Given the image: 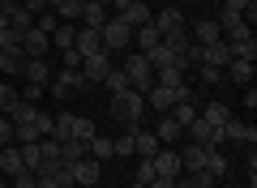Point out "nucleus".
I'll return each mask as SVG.
<instances>
[{"instance_id":"nucleus-1","label":"nucleus","mask_w":257,"mask_h":188,"mask_svg":"<svg viewBox=\"0 0 257 188\" xmlns=\"http://www.w3.org/2000/svg\"><path fill=\"white\" fill-rule=\"evenodd\" d=\"M111 120H120V124H138L142 111H146V94H138V90H120V94H111Z\"/></svg>"},{"instance_id":"nucleus-2","label":"nucleus","mask_w":257,"mask_h":188,"mask_svg":"<svg viewBox=\"0 0 257 188\" xmlns=\"http://www.w3.org/2000/svg\"><path fill=\"white\" fill-rule=\"evenodd\" d=\"M184 137H189L193 145H210V150H219L227 137H223V124H210V120H202V116H193L189 124H184Z\"/></svg>"},{"instance_id":"nucleus-3","label":"nucleus","mask_w":257,"mask_h":188,"mask_svg":"<svg viewBox=\"0 0 257 188\" xmlns=\"http://www.w3.org/2000/svg\"><path fill=\"white\" fill-rule=\"evenodd\" d=\"M99 39H103V52H124V47L133 43V26H128L124 18H107L103 30H99Z\"/></svg>"},{"instance_id":"nucleus-4","label":"nucleus","mask_w":257,"mask_h":188,"mask_svg":"<svg viewBox=\"0 0 257 188\" xmlns=\"http://www.w3.org/2000/svg\"><path fill=\"white\" fill-rule=\"evenodd\" d=\"M124 77H128V90H138V94H146L150 86H155V69H150L146 56H133V60H124Z\"/></svg>"},{"instance_id":"nucleus-5","label":"nucleus","mask_w":257,"mask_h":188,"mask_svg":"<svg viewBox=\"0 0 257 188\" xmlns=\"http://www.w3.org/2000/svg\"><path fill=\"white\" fill-rule=\"evenodd\" d=\"M73 90H90V81L82 77V69H64L60 77L52 81V94H56V99H69Z\"/></svg>"},{"instance_id":"nucleus-6","label":"nucleus","mask_w":257,"mask_h":188,"mask_svg":"<svg viewBox=\"0 0 257 188\" xmlns=\"http://www.w3.org/2000/svg\"><path fill=\"white\" fill-rule=\"evenodd\" d=\"M111 69H116V64H111V52H99V56H86V60H82V77L90 81V86H94V81H103Z\"/></svg>"},{"instance_id":"nucleus-7","label":"nucleus","mask_w":257,"mask_h":188,"mask_svg":"<svg viewBox=\"0 0 257 188\" xmlns=\"http://www.w3.org/2000/svg\"><path fill=\"white\" fill-rule=\"evenodd\" d=\"M47 43H52V39H47L39 26H30L26 35H22V56H26V60H43V56H47Z\"/></svg>"},{"instance_id":"nucleus-8","label":"nucleus","mask_w":257,"mask_h":188,"mask_svg":"<svg viewBox=\"0 0 257 188\" xmlns=\"http://www.w3.org/2000/svg\"><path fill=\"white\" fill-rule=\"evenodd\" d=\"M150 162H155V175H163V179H180V154H176V150L159 145V154H155Z\"/></svg>"},{"instance_id":"nucleus-9","label":"nucleus","mask_w":257,"mask_h":188,"mask_svg":"<svg viewBox=\"0 0 257 188\" xmlns=\"http://www.w3.org/2000/svg\"><path fill=\"white\" fill-rule=\"evenodd\" d=\"M206 154H210V145H184L180 150V171H189V175H197V171H206Z\"/></svg>"},{"instance_id":"nucleus-10","label":"nucleus","mask_w":257,"mask_h":188,"mask_svg":"<svg viewBox=\"0 0 257 188\" xmlns=\"http://www.w3.org/2000/svg\"><path fill=\"white\" fill-rule=\"evenodd\" d=\"M99 175H103V162H94L90 154L73 162V184H86V188H94V184H99Z\"/></svg>"},{"instance_id":"nucleus-11","label":"nucleus","mask_w":257,"mask_h":188,"mask_svg":"<svg viewBox=\"0 0 257 188\" xmlns=\"http://www.w3.org/2000/svg\"><path fill=\"white\" fill-rule=\"evenodd\" d=\"M73 52L82 56H99L103 52V39H99V30H90V26H77V39H73Z\"/></svg>"},{"instance_id":"nucleus-12","label":"nucleus","mask_w":257,"mask_h":188,"mask_svg":"<svg viewBox=\"0 0 257 188\" xmlns=\"http://www.w3.org/2000/svg\"><path fill=\"white\" fill-rule=\"evenodd\" d=\"M202 64L227 69V64H231V47H227V39H219V43H206V47H202Z\"/></svg>"},{"instance_id":"nucleus-13","label":"nucleus","mask_w":257,"mask_h":188,"mask_svg":"<svg viewBox=\"0 0 257 188\" xmlns=\"http://www.w3.org/2000/svg\"><path fill=\"white\" fill-rule=\"evenodd\" d=\"M193 43H197V47H206V43H219V39H223V30H219V22H214V18H206V22H193Z\"/></svg>"},{"instance_id":"nucleus-14","label":"nucleus","mask_w":257,"mask_h":188,"mask_svg":"<svg viewBox=\"0 0 257 188\" xmlns=\"http://www.w3.org/2000/svg\"><path fill=\"white\" fill-rule=\"evenodd\" d=\"M223 137H227V141H240V145H253L257 141V128L244 124V120H227V124H223Z\"/></svg>"},{"instance_id":"nucleus-15","label":"nucleus","mask_w":257,"mask_h":188,"mask_svg":"<svg viewBox=\"0 0 257 188\" xmlns=\"http://www.w3.org/2000/svg\"><path fill=\"white\" fill-rule=\"evenodd\" d=\"M82 22L90 30H103V22H107V5H103V0H82Z\"/></svg>"},{"instance_id":"nucleus-16","label":"nucleus","mask_w":257,"mask_h":188,"mask_svg":"<svg viewBox=\"0 0 257 188\" xmlns=\"http://www.w3.org/2000/svg\"><path fill=\"white\" fill-rule=\"evenodd\" d=\"M155 26H159V35H167V30H180V26H184L180 5H167V9H159V13H155Z\"/></svg>"},{"instance_id":"nucleus-17","label":"nucleus","mask_w":257,"mask_h":188,"mask_svg":"<svg viewBox=\"0 0 257 188\" xmlns=\"http://www.w3.org/2000/svg\"><path fill=\"white\" fill-rule=\"evenodd\" d=\"M116 18H124L133 30H142V26H150V22H155V13H150L146 5H124V9H120Z\"/></svg>"},{"instance_id":"nucleus-18","label":"nucleus","mask_w":257,"mask_h":188,"mask_svg":"<svg viewBox=\"0 0 257 188\" xmlns=\"http://www.w3.org/2000/svg\"><path fill=\"white\" fill-rule=\"evenodd\" d=\"M159 43H163V47H167V52H172V56H176V60H180V56H184V52H189V43H193V39H189V30H184V26H180V30H167V35H163V39H159Z\"/></svg>"},{"instance_id":"nucleus-19","label":"nucleus","mask_w":257,"mask_h":188,"mask_svg":"<svg viewBox=\"0 0 257 188\" xmlns=\"http://www.w3.org/2000/svg\"><path fill=\"white\" fill-rule=\"evenodd\" d=\"M133 154H142V158H155V154H159V137L146 133V128H133Z\"/></svg>"},{"instance_id":"nucleus-20","label":"nucleus","mask_w":257,"mask_h":188,"mask_svg":"<svg viewBox=\"0 0 257 188\" xmlns=\"http://www.w3.org/2000/svg\"><path fill=\"white\" fill-rule=\"evenodd\" d=\"M18 171H22V150H18V145H0V175H18Z\"/></svg>"},{"instance_id":"nucleus-21","label":"nucleus","mask_w":257,"mask_h":188,"mask_svg":"<svg viewBox=\"0 0 257 188\" xmlns=\"http://www.w3.org/2000/svg\"><path fill=\"white\" fill-rule=\"evenodd\" d=\"M22 69H26V56L22 52H0V77H22Z\"/></svg>"},{"instance_id":"nucleus-22","label":"nucleus","mask_w":257,"mask_h":188,"mask_svg":"<svg viewBox=\"0 0 257 188\" xmlns=\"http://www.w3.org/2000/svg\"><path fill=\"white\" fill-rule=\"evenodd\" d=\"M9 13V30H18V35H26L30 26H35V13L26 9V5H13V9H5Z\"/></svg>"},{"instance_id":"nucleus-23","label":"nucleus","mask_w":257,"mask_h":188,"mask_svg":"<svg viewBox=\"0 0 257 188\" xmlns=\"http://www.w3.org/2000/svg\"><path fill=\"white\" fill-rule=\"evenodd\" d=\"M73 120L77 116H69V111H60V116H52V141H69V137H73Z\"/></svg>"},{"instance_id":"nucleus-24","label":"nucleus","mask_w":257,"mask_h":188,"mask_svg":"<svg viewBox=\"0 0 257 188\" xmlns=\"http://www.w3.org/2000/svg\"><path fill=\"white\" fill-rule=\"evenodd\" d=\"M35 116H39V103H26V99H18V107L9 111L13 128H22V124H35Z\"/></svg>"},{"instance_id":"nucleus-25","label":"nucleus","mask_w":257,"mask_h":188,"mask_svg":"<svg viewBox=\"0 0 257 188\" xmlns=\"http://www.w3.org/2000/svg\"><path fill=\"white\" fill-rule=\"evenodd\" d=\"M231 60H257V39H227Z\"/></svg>"},{"instance_id":"nucleus-26","label":"nucleus","mask_w":257,"mask_h":188,"mask_svg":"<svg viewBox=\"0 0 257 188\" xmlns=\"http://www.w3.org/2000/svg\"><path fill=\"white\" fill-rule=\"evenodd\" d=\"M77 158H86V141H77V137L60 141V162H64V167H73Z\"/></svg>"},{"instance_id":"nucleus-27","label":"nucleus","mask_w":257,"mask_h":188,"mask_svg":"<svg viewBox=\"0 0 257 188\" xmlns=\"http://www.w3.org/2000/svg\"><path fill=\"white\" fill-rule=\"evenodd\" d=\"M18 150H22V167L39 175V167H43V150H39V141H26V145H18Z\"/></svg>"},{"instance_id":"nucleus-28","label":"nucleus","mask_w":257,"mask_h":188,"mask_svg":"<svg viewBox=\"0 0 257 188\" xmlns=\"http://www.w3.org/2000/svg\"><path fill=\"white\" fill-rule=\"evenodd\" d=\"M223 73H227V77L236 81V86H248V81H253V60H231Z\"/></svg>"},{"instance_id":"nucleus-29","label":"nucleus","mask_w":257,"mask_h":188,"mask_svg":"<svg viewBox=\"0 0 257 188\" xmlns=\"http://www.w3.org/2000/svg\"><path fill=\"white\" fill-rule=\"evenodd\" d=\"M86 154H90L94 162H107V158H111V137H99V133H94L90 141H86Z\"/></svg>"},{"instance_id":"nucleus-30","label":"nucleus","mask_w":257,"mask_h":188,"mask_svg":"<svg viewBox=\"0 0 257 188\" xmlns=\"http://www.w3.org/2000/svg\"><path fill=\"white\" fill-rule=\"evenodd\" d=\"M52 13L64 22V26H73V22L82 18V0H60V5H52Z\"/></svg>"},{"instance_id":"nucleus-31","label":"nucleus","mask_w":257,"mask_h":188,"mask_svg":"<svg viewBox=\"0 0 257 188\" xmlns=\"http://www.w3.org/2000/svg\"><path fill=\"white\" fill-rule=\"evenodd\" d=\"M22 77H26L30 86H47V77H52V73H47V60H26Z\"/></svg>"},{"instance_id":"nucleus-32","label":"nucleus","mask_w":257,"mask_h":188,"mask_svg":"<svg viewBox=\"0 0 257 188\" xmlns=\"http://www.w3.org/2000/svg\"><path fill=\"white\" fill-rule=\"evenodd\" d=\"M180 133H184V128L176 124L172 116H163V120H159V124H155V137H159V145H172V141H176V137H180Z\"/></svg>"},{"instance_id":"nucleus-33","label":"nucleus","mask_w":257,"mask_h":188,"mask_svg":"<svg viewBox=\"0 0 257 188\" xmlns=\"http://www.w3.org/2000/svg\"><path fill=\"white\" fill-rule=\"evenodd\" d=\"M47 39H52V43L60 47V52H69V47H73V39H77V26H64V22H60V26H56Z\"/></svg>"},{"instance_id":"nucleus-34","label":"nucleus","mask_w":257,"mask_h":188,"mask_svg":"<svg viewBox=\"0 0 257 188\" xmlns=\"http://www.w3.org/2000/svg\"><path fill=\"white\" fill-rule=\"evenodd\" d=\"M133 39H138V47H142V52H150V47H159V39H163V35H159V26L150 22V26L133 30Z\"/></svg>"},{"instance_id":"nucleus-35","label":"nucleus","mask_w":257,"mask_h":188,"mask_svg":"<svg viewBox=\"0 0 257 188\" xmlns=\"http://www.w3.org/2000/svg\"><path fill=\"white\" fill-rule=\"evenodd\" d=\"M197 116H202V120H210V124H227V120H231V111H227V103H219V99H214L210 107H206V111H197Z\"/></svg>"},{"instance_id":"nucleus-36","label":"nucleus","mask_w":257,"mask_h":188,"mask_svg":"<svg viewBox=\"0 0 257 188\" xmlns=\"http://www.w3.org/2000/svg\"><path fill=\"white\" fill-rule=\"evenodd\" d=\"M43 175L52 179L56 188H73V167H64V162H60V167H52V171H43Z\"/></svg>"},{"instance_id":"nucleus-37","label":"nucleus","mask_w":257,"mask_h":188,"mask_svg":"<svg viewBox=\"0 0 257 188\" xmlns=\"http://www.w3.org/2000/svg\"><path fill=\"white\" fill-rule=\"evenodd\" d=\"M18 99H22L18 90H13V86H9V81H0V116H9V111H13V107H18Z\"/></svg>"},{"instance_id":"nucleus-38","label":"nucleus","mask_w":257,"mask_h":188,"mask_svg":"<svg viewBox=\"0 0 257 188\" xmlns=\"http://www.w3.org/2000/svg\"><path fill=\"white\" fill-rule=\"evenodd\" d=\"M206 171H210L214 179H219V175H227V158H223L219 150H210V154H206Z\"/></svg>"},{"instance_id":"nucleus-39","label":"nucleus","mask_w":257,"mask_h":188,"mask_svg":"<svg viewBox=\"0 0 257 188\" xmlns=\"http://www.w3.org/2000/svg\"><path fill=\"white\" fill-rule=\"evenodd\" d=\"M167 116H172V120H176V124H180V128H184V124H189V120H193V116H197V107H193V103H176V107H172V111H167Z\"/></svg>"},{"instance_id":"nucleus-40","label":"nucleus","mask_w":257,"mask_h":188,"mask_svg":"<svg viewBox=\"0 0 257 188\" xmlns=\"http://www.w3.org/2000/svg\"><path fill=\"white\" fill-rule=\"evenodd\" d=\"M103 86H107L111 94H120V90H128V77H124V69H111L107 77H103Z\"/></svg>"},{"instance_id":"nucleus-41","label":"nucleus","mask_w":257,"mask_h":188,"mask_svg":"<svg viewBox=\"0 0 257 188\" xmlns=\"http://www.w3.org/2000/svg\"><path fill=\"white\" fill-rule=\"evenodd\" d=\"M111 154H120V158H128V154H133V128H128V133H120L116 141H111Z\"/></svg>"},{"instance_id":"nucleus-42","label":"nucleus","mask_w":257,"mask_h":188,"mask_svg":"<svg viewBox=\"0 0 257 188\" xmlns=\"http://www.w3.org/2000/svg\"><path fill=\"white\" fill-rule=\"evenodd\" d=\"M0 52H22V35L18 30H0Z\"/></svg>"},{"instance_id":"nucleus-43","label":"nucleus","mask_w":257,"mask_h":188,"mask_svg":"<svg viewBox=\"0 0 257 188\" xmlns=\"http://www.w3.org/2000/svg\"><path fill=\"white\" fill-rule=\"evenodd\" d=\"M73 137H77V141H90V137H94V120H73Z\"/></svg>"},{"instance_id":"nucleus-44","label":"nucleus","mask_w":257,"mask_h":188,"mask_svg":"<svg viewBox=\"0 0 257 188\" xmlns=\"http://www.w3.org/2000/svg\"><path fill=\"white\" fill-rule=\"evenodd\" d=\"M150 184H155V162L142 158V167H138V188H150Z\"/></svg>"},{"instance_id":"nucleus-45","label":"nucleus","mask_w":257,"mask_h":188,"mask_svg":"<svg viewBox=\"0 0 257 188\" xmlns=\"http://www.w3.org/2000/svg\"><path fill=\"white\" fill-rule=\"evenodd\" d=\"M35 26H39V30H43V35H52V30H56V26H60V18H56V13H52V9H47V13H39V18H35Z\"/></svg>"},{"instance_id":"nucleus-46","label":"nucleus","mask_w":257,"mask_h":188,"mask_svg":"<svg viewBox=\"0 0 257 188\" xmlns=\"http://www.w3.org/2000/svg\"><path fill=\"white\" fill-rule=\"evenodd\" d=\"M223 77H227L223 69H214V64H202V81H206V86H219Z\"/></svg>"},{"instance_id":"nucleus-47","label":"nucleus","mask_w":257,"mask_h":188,"mask_svg":"<svg viewBox=\"0 0 257 188\" xmlns=\"http://www.w3.org/2000/svg\"><path fill=\"white\" fill-rule=\"evenodd\" d=\"M35 184H39V175H35V171H26V167L13 175V188H35Z\"/></svg>"},{"instance_id":"nucleus-48","label":"nucleus","mask_w":257,"mask_h":188,"mask_svg":"<svg viewBox=\"0 0 257 188\" xmlns=\"http://www.w3.org/2000/svg\"><path fill=\"white\" fill-rule=\"evenodd\" d=\"M0 145H13V120L0 116Z\"/></svg>"},{"instance_id":"nucleus-49","label":"nucleus","mask_w":257,"mask_h":188,"mask_svg":"<svg viewBox=\"0 0 257 188\" xmlns=\"http://www.w3.org/2000/svg\"><path fill=\"white\" fill-rule=\"evenodd\" d=\"M193 179V188H214V175L210 171H197V175H189Z\"/></svg>"},{"instance_id":"nucleus-50","label":"nucleus","mask_w":257,"mask_h":188,"mask_svg":"<svg viewBox=\"0 0 257 188\" xmlns=\"http://www.w3.org/2000/svg\"><path fill=\"white\" fill-rule=\"evenodd\" d=\"M22 99H26V103H39V99H43V86H30V81H26V90H22Z\"/></svg>"},{"instance_id":"nucleus-51","label":"nucleus","mask_w":257,"mask_h":188,"mask_svg":"<svg viewBox=\"0 0 257 188\" xmlns=\"http://www.w3.org/2000/svg\"><path fill=\"white\" fill-rule=\"evenodd\" d=\"M22 5H26V9L35 13V18H39V13H47V0H22Z\"/></svg>"},{"instance_id":"nucleus-52","label":"nucleus","mask_w":257,"mask_h":188,"mask_svg":"<svg viewBox=\"0 0 257 188\" xmlns=\"http://www.w3.org/2000/svg\"><path fill=\"white\" fill-rule=\"evenodd\" d=\"M64 64H69V69H82V56H77L73 47H69V52H64Z\"/></svg>"},{"instance_id":"nucleus-53","label":"nucleus","mask_w":257,"mask_h":188,"mask_svg":"<svg viewBox=\"0 0 257 188\" xmlns=\"http://www.w3.org/2000/svg\"><path fill=\"white\" fill-rule=\"evenodd\" d=\"M223 5H227V9H236V13H244L248 5H253V0H223Z\"/></svg>"},{"instance_id":"nucleus-54","label":"nucleus","mask_w":257,"mask_h":188,"mask_svg":"<svg viewBox=\"0 0 257 188\" xmlns=\"http://www.w3.org/2000/svg\"><path fill=\"white\" fill-rule=\"evenodd\" d=\"M150 188H176V179H163V175H155V184Z\"/></svg>"},{"instance_id":"nucleus-55","label":"nucleus","mask_w":257,"mask_h":188,"mask_svg":"<svg viewBox=\"0 0 257 188\" xmlns=\"http://www.w3.org/2000/svg\"><path fill=\"white\" fill-rule=\"evenodd\" d=\"M0 30H9V13L5 9H0Z\"/></svg>"},{"instance_id":"nucleus-56","label":"nucleus","mask_w":257,"mask_h":188,"mask_svg":"<svg viewBox=\"0 0 257 188\" xmlns=\"http://www.w3.org/2000/svg\"><path fill=\"white\" fill-rule=\"evenodd\" d=\"M176 188H193V179H189V175H184V179H176Z\"/></svg>"},{"instance_id":"nucleus-57","label":"nucleus","mask_w":257,"mask_h":188,"mask_svg":"<svg viewBox=\"0 0 257 188\" xmlns=\"http://www.w3.org/2000/svg\"><path fill=\"white\" fill-rule=\"evenodd\" d=\"M13 5H22V0H0V9H13Z\"/></svg>"},{"instance_id":"nucleus-58","label":"nucleus","mask_w":257,"mask_h":188,"mask_svg":"<svg viewBox=\"0 0 257 188\" xmlns=\"http://www.w3.org/2000/svg\"><path fill=\"white\" fill-rule=\"evenodd\" d=\"M128 5H146V0H128Z\"/></svg>"}]
</instances>
